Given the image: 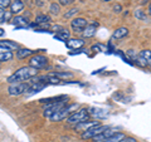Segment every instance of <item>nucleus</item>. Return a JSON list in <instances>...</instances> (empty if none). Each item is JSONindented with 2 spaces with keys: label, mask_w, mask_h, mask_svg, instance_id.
Returning <instances> with one entry per match:
<instances>
[{
  "label": "nucleus",
  "mask_w": 151,
  "mask_h": 142,
  "mask_svg": "<svg viewBox=\"0 0 151 142\" xmlns=\"http://www.w3.org/2000/svg\"><path fill=\"white\" fill-rule=\"evenodd\" d=\"M38 74V69L30 67H22L19 68L17 72H14L12 75H9L6 82L10 83V84H14V83H24L25 80H29L32 78H34L35 75Z\"/></svg>",
  "instance_id": "f257e3e1"
},
{
  "label": "nucleus",
  "mask_w": 151,
  "mask_h": 142,
  "mask_svg": "<svg viewBox=\"0 0 151 142\" xmlns=\"http://www.w3.org/2000/svg\"><path fill=\"white\" fill-rule=\"evenodd\" d=\"M78 108V105L77 103H73V105H67L65 107H63L62 110H59L57 113H54L53 116H52L49 120L50 121H55V122H58V121H62V120H65V118H68L72 113L76 112V110Z\"/></svg>",
  "instance_id": "f03ea898"
},
{
  "label": "nucleus",
  "mask_w": 151,
  "mask_h": 142,
  "mask_svg": "<svg viewBox=\"0 0 151 142\" xmlns=\"http://www.w3.org/2000/svg\"><path fill=\"white\" fill-rule=\"evenodd\" d=\"M89 116H91V115H89L88 110H86V108H82V110L72 113V115L67 118V122H68V123H70V125H78V123H82V122L88 121Z\"/></svg>",
  "instance_id": "7ed1b4c3"
},
{
  "label": "nucleus",
  "mask_w": 151,
  "mask_h": 142,
  "mask_svg": "<svg viewBox=\"0 0 151 142\" xmlns=\"http://www.w3.org/2000/svg\"><path fill=\"white\" fill-rule=\"evenodd\" d=\"M67 106V102L65 101H59V102H54V103H48V105L44 106V117L50 118L52 116L57 113L59 110H62L63 107Z\"/></svg>",
  "instance_id": "20e7f679"
},
{
  "label": "nucleus",
  "mask_w": 151,
  "mask_h": 142,
  "mask_svg": "<svg viewBox=\"0 0 151 142\" xmlns=\"http://www.w3.org/2000/svg\"><path fill=\"white\" fill-rule=\"evenodd\" d=\"M30 84L28 83H14L10 84L8 88V94L12 97H15V96H20L23 93H27L28 89H29Z\"/></svg>",
  "instance_id": "39448f33"
},
{
  "label": "nucleus",
  "mask_w": 151,
  "mask_h": 142,
  "mask_svg": "<svg viewBox=\"0 0 151 142\" xmlns=\"http://www.w3.org/2000/svg\"><path fill=\"white\" fill-rule=\"evenodd\" d=\"M107 128H108V126H105V125H100V123H98L97 126H93V127H91L89 130L82 132L81 137H82L83 140L94 138L96 136H98L100 133H102V132H103V131H106Z\"/></svg>",
  "instance_id": "423d86ee"
},
{
  "label": "nucleus",
  "mask_w": 151,
  "mask_h": 142,
  "mask_svg": "<svg viewBox=\"0 0 151 142\" xmlns=\"http://www.w3.org/2000/svg\"><path fill=\"white\" fill-rule=\"evenodd\" d=\"M47 64H48V59H47L44 55H42V54H34L29 59V65L33 67V68L38 69V70L45 68Z\"/></svg>",
  "instance_id": "0eeeda50"
},
{
  "label": "nucleus",
  "mask_w": 151,
  "mask_h": 142,
  "mask_svg": "<svg viewBox=\"0 0 151 142\" xmlns=\"http://www.w3.org/2000/svg\"><path fill=\"white\" fill-rule=\"evenodd\" d=\"M87 25H88V23L83 18H74L70 22V28H72V30L74 33H83V30L86 29Z\"/></svg>",
  "instance_id": "6e6552de"
},
{
  "label": "nucleus",
  "mask_w": 151,
  "mask_h": 142,
  "mask_svg": "<svg viewBox=\"0 0 151 142\" xmlns=\"http://www.w3.org/2000/svg\"><path fill=\"white\" fill-rule=\"evenodd\" d=\"M116 133H117L116 128L108 127V128H107L106 131H103L102 133H100L98 136L94 137L93 141H94V142H103V141H106V140H108V138H111V137H112V136H115Z\"/></svg>",
  "instance_id": "1a4fd4ad"
},
{
  "label": "nucleus",
  "mask_w": 151,
  "mask_h": 142,
  "mask_svg": "<svg viewBox=\"0 0 151 142\" xmlns=\"http://www.w3.org/2000/svg\"><path fill=\"white\" fill-rule=\"evenodd\" d=\"M28 19L25 16H22V15H17L15 18H13L12 20V24L15 25L17 29H24V28L28 27Z\"/></svg>",
  "instance_id": "9d476101"
},
{
  "label": "nucleus",
  "mask_w": 151,
  "mask_h": 142,
  "mask_svg": "<svg viewBox=\"0 0 151 142\" xmlns=\"http://www.w3.org/2000/svg\"><path fill=\"white\" fill-rule=\"evenodd\" d=\"M89 115L96 117L97 120H102V118H106L107 117V111L106 110H102V108H98V107H91L88 110Z\"/></svg>",
  "instance_id": "9b49d317"
},
{
  "label": "nucleus",
  "mask_w": 151,
  "mask_h": 142,
  "mask_svg": "<svg viewBox=\"0 0 151 142\" xmlns=\"http://www.w3.org/2000/svg\"><path fill=\"white\" fill-rule=\"evenodd\" d=\"M47 87V83L45 82H37V83H33L30 84L29 89H28V94L32 96V94H35V93H39L40 91H43V89Z\"/></svg>",
  "instance_id": "f8f14e48"
},
{
  "label": "nucleus",
  "mask_w": 151,
  "mask_h": 142,
  "mask_svg": "<svg viewBox=\"0 0 151 142\" xmlns=\"http://www.w3.org/2000/svg\"><path fill=\"white\" fill-rule=\"evenodd\" d=\"M97 27H98V23H92V24H88L86 27V29L83 30L82 33V35L83 38H92L94 34H96V29H97Z\"/></svg>",
  "instance_id": "ddd939ff"
},
{
  "label": "nucleus",
  "mask_w": 151,
  "mask_h": 142,
  "mask_svg": "<svg viewBox=\"0 0 151 142\" xmlns=\"http://www.w3.org/2000/svg\"><path fill=\"white\" fill-rule=\"evenodd\" d=\"M83 44H84V42H83V39H68L67 42H65V47L67 48H69V49H79L81 47H83Z\"/></svg>",
  "instance_id": "4468645a"
},
{
  "label": "nucleus",
  "mask_w": 151,
  "mask_h": 142,
  "mask_svg": "<svg viewBox=\"0 0 151 142\" xmlns=\"http://www.w3.org/2000/svg\"><path fill=\"white\" fill-rule=\"evenodd\" d=\"M13 58V52L5 47H0V62H8Z\"/></svg>",
  "instance_id": "2eb2a0df"
},
{
  "label": "nucleus",
  "mask_w": 151,
  "mask_h": 142,
  "mask_svg": "<svg viewBox=\"0 0 151 142\" xmlns=\"http://www.w3.org/2000/svg\"><path fill=\"white\" fill-rule=\"evenodd\" d=\"M23 9H24V1H22V0H14V1H12V5H10L12 14H19L20 11H23Z\"/></svg>",
  "instance_id": "dca6fc26"
},
{
  "label": "nucleus",
  "mask_w": 151,
  "mask_h": 142,
  "mask_svg": "<svg viewBox=\"0 0 151 142\" xmlns=\"http://www.w3.org/2000/svg\"><path fill=\"white\" fill-rule=\"evenodd\" d=\"M35 52L34 50H32V49H28V48H19L17 50V57L19 59H25L28 58V57H30V55H34Z\"/></svg>",
  "instance_id": "f3484780"
},
{
  "label": "nucleus",
  "mask_w": 151,
  "mask_h": 142,
  "mask_svg": "<svg viewBox=\"0 0 151 142\" xmlns=\"http://www.w3.org/2000/svg\"><path fill=\"white\" fill-rule=\"evenodd\" d=\"M54 38L58 40H62V42H67L68 39H70V33L67 29H60L59 32H57V34H54Z\"/></svg>",
  "instance_id": "a211bd4d"
},
{
  "label": "nucleus",
  "mask_w": 151,
  "mask_h": 142,
  "mask_svg": "<svg viewBox=\"0 0 151 142\" xmlns=\"http://www.w3.org/2000/svg\"><path fill=\"white\" fill-rule=\"evenodd\" d=\"M127 34H129V29L125 27H121L119 29H116L113 32L112 34V39H122V38H125Z\"/></svg>",
  "instance_id": "6ab92c4d"
},
{
  "label": "nucleus",
  "mask_w": 151,
  "mask_h": 142,
  "mask_svg": "<svg viewBox=\"0 0 151 142\" xmlns=\"http://www.w3.org/2000/svg\"><path fill=\"white\" fill-rule=\"evenodd\" d=\"M97 125H98L97 122H93V121H86V122H82V123L76 125V128H77V130H82V131L84 132V131L89 130V128H91V127H93V126H97Z\"/></svg>",
  "instance_id": "aec40b11"
},
{
  "label": "nucleus",
  "mask_w": 151,
  "mask_h": 142,
  "mask_svg": "<svg viewBox=\"0 0 151 142\" xmlns=\"http://www.w3.org/2000/svg\"><path fill=\"white\" fill-rule=\"evenodd\" d=\"M0 45L1 47H5V48L8 49H10V50H18L19 49V45L18 43H15V42H12V40H1V43H0Z\"/></svg>",
  "instance_id": "412c9836"
},
{
  "label": "nucleus",
  "mask_w": 151,
  "mask_h": 142,
  "mask_svg": "<svg viewBox=\"0 0 151 142\" xmlns=\"http://www.w3.org/2000/svg\"><path fill=\"white\" fill-rule=\"evenodd\" d=\"M125 138H126V135L125 133H122V132H117L115 136H112L111 138H108V140L103 141V142H122Z\"/></svg>",
  "instance_id": "4be33fe9"
},
{
  "label": "nucleus",
  "mask_w": 151,
  "mask_h": 142,
  "mask_svg": "<svg viewBox=\"0 0 151 142\" xmlns=\"http://www.w3.org/2000/svg\"><path fill=\"white\" fill-rule=\"evenodd\" d=\"M134 16L136 19H139V20L141 22H147V15H146V13L144 10H141V9H136V10L134 11Z\"/></svg>",
  "instance_id": "5701e85b"
},
{
  "label": "nucleus",
  "mask_w": 151,
  "mask_h": 142,
  "mask_svg": "<svg viewBox=\"0 0 151 142\" xmlns=\"http://www.w3.org/2000/svg\"><path fill=\"white\" fill-rule=\"evenodd\" d=\"M50 22H52V19L48 15H45V14H40V15H38L35 18L37 24H48V23H50Z\"/></svg>",
  "instance_id": "b1692460"
},
{
  "label": "nucleus",
  "mask_w": 151,
  "mask_h": 142,
  "mask_svg": "<svg viewBox=\"0 0 151 142\" xmlns=\"http://www.w3.org/2000/svg\"><path fill=\"white\" fill-rule=\"evenodd\" d=\"M12 16V11H6L5 9H0V23H5L8 22Z\"/></svg>",
  "instance_id": "393cba45"
},
{
  "label": "nucleus",
  "mask_w": 151,
  "mask_h": 142,
  "mask_svg": "<svg viewBox=\"0 0 151 142\" xmlns=\"http://www.w3.org/2000/svg\"><path fill=\"white\" fill-rule=\"evenodd\" d=\"M140 55L144 59H146V62H147L149 67H150V64H151V50H149V49L141 50V52H140Z\"/></svg>",
  "instance_id": "a878e982"
},
{
  "label": "nucleus",
  "mask_w": 151,
  "mask_h": 142,
  "mask_svg": "<svg viewBox=\"0 0 151 142\" xmlns=\"http://www.w3.org/2000/svg\"><path fill=\"white\" fill-rule=\"evenodd\" d=\"M49 11H50V14H54V15L59 14V11H60V4L59 3H52L50 6H49Z\"/></svg>",
  "instance_id": "bb28decb"
},
{
  "label": "nucleus",
  "mask_w": 151,
  "mask_h": 142,
  "mask_svg": "<svg viewBox=\"0 0 151 142\" xmlns=\"http://www.w3.org/2000/svg\"><path fill=\"white\" fill-rule=\"evenodd\" d=\"M79 10H78V8H73V9H70V10H68L67 13L64 14V18L65 19H69V18H72V16H74L76 14H77Z\"/></svg>",
  "instance_id": "cd10ccee"
},
{
  "label": "nucleus",
  "mask_w": 151,
  "mask_h": 142,
  "mask_svg": "<svg viewBox=\"0 0 151 142\" xmlns=\"http://www.w3.org/2000/svg\"><path fill=\"white\" fill-rule=\"evenodd\" d=\"M126 54L129 55L130 58H131V60H134V62H136V59L139 58V54H136V53H135V50H132V49L127 50V52H126Z\"/></svg>",
  "instance_id": "c85d7f7f"
},
{
  "label": "nucleus",
  "mask_w": 151,
  "mask_h": 142,
  "mask_svg": "<svg viewBox=\"0 0 151 142\" xmlns=\"http://www.w3.org/2000/svg\"><path fill=\"white\" fill-rule=\"evenodd\" d=\"M55 77H62V78H67V77H72V74L68 73V72H55V73H52Z\"/></svg>",
  "instance_id": "c756f323"
},
{
  "label": "nucleus",
  "mask_w": 151,
  "mask_h": 142,
  "mask_svg": "<svg viewBox=\"0 0 151 142\" xmlns=\"http://www.w3.org/2000/svg\"><path fill=\"white\" fill-rule=\"evenodd\" d=\"M12 5L10 0H0V9H6L8 6Z\"/></svg>",
  "instance_id": "7c9ffc66"
},
{
  "label": "nucleus",
  "mask_w": 151,
  "mask_h": 142,
  "mask_svg": "<svg viewBox=\"0 0 151 142\" xmlns=\"http://www.w3.org/2000/svg\"><path fill=\"white\" fill-rule=\"evenodd\" d=\"M105 49H106V47H105V45H102V44H100V43L92 47V50H96V52H103Z\"/></svg>",
  "instance_id": "2f4dec72"
},
{
  "label": "nucleus",
  "mask_w": 151,
  "mask_h": 142,
  "mask_svg": "<svg viewBox=\"0 0 151 142\" xmlns=\"http://www.w3.org/2000/svg\"><path fill=\"white\" fill-rule=\"evenodd\" d=\"M60 5H63V6H68L70 5V4H73L74 3V0H58Z\"/></svg>",
  "instance_id": "473e14b6"
},
{
  "label": "nucleus",
  "mask_w": 151,
  "mask_h": 142,
  "mask_svg": "<svg viewBox=\"0 0 151 142\" xmlns=\"http://www.w3.org/2000/svg\"><path fill=\"white\" fill-rule=\"evenodd\" d=\"M113 11L115 13H121L122 11V6L120 5V4H116V5L113 6Z\"/></svg>",
  "instance_id": "72a5a7b5"
},
{
  "label": "nucleus",
  "mask_w": 151,
  "mask_h": 142,
  "mask_svg": "<svg viewBox=\"0 0 151 142\" xmlns=\"http://www.w3.org/2000/svg\"><path fill=\"white\" fill-rule=\"evenodd\" d=\"M122 142H137V141H136L135 138H132V137H126V138Z\"/></svg>",
  "instance_id": "f704fd0d"
},
{
  "label": "nucleus",
  "mask_w": 151,
  "mask_h": 142,
  "mask_svg": "<svg viewBox=\"0 0 151 142\" xmlns=\"http://www.w3.org/2000/svg\"><path fill=\"white\" fill-rule=\"evenodd\" d=\"M4 34H5V32H4V29L1 28V29H0V37H1V38H4Z\"/></svg>",
  "instance_id": "c9c22d12"
},
{
  "label": "nucleus",
  "mask_w": 151,
  "mask_h": 142,
  "mask_svg": "<svg viewBox=\"0 0 151 142\" xmlns=\"http://www.w3.org/2000/svg\"><path fill=\"white\" fill-rule=\"evenodd\" d=\"M147 14H149V15L151 16V4H150V5H149V8H147Z\"/></svg>",
  "instance_id": "e433bc0d"
},
{
  "label": "nucleus",
  "mask_w": 151,
  "mask_h": 142,
  "mask_svg": "<svg viewBox=\"0 0 151 142\" xmlns=\"http://www.w3.org/2000/svg\"><path fill=\"white\" fill-rule=\"evenodd\" d=\"M37 4H38V5H39V6H42V5H43V3H42L40 0H37Z\"/></svg>",
  "instance_id": "4c0bfd02"
},
{
  "label": "nucleus",
  "mask_w": 151,
  "mask_h": 142,
  "mask_svg": "<svg viewBox=\"0 0 151 142\" xmlns=\"http://www.w3.org/2000/svg\"><path fill=\"white\" fill-rule=\"evenodd\" d=\"M102 1H111V0H102Z\"/></svg>",
  "instance_id": "58836bf2"
},
{
  "label": "nucleus",
  "mask_w": 151,
  "mask_h": 142,
  "mask_svg": "<svg viewBox=\"0 0 151 142\" xmlns=\"http://www.w3.org/2000/svg\"><path fill=\"white\" fill-rule=\"evenodd\" d=\"M150 68H151V64H150Z\"/></svg>",
  "instance_id": "ea45409f"
}]
</instances>
